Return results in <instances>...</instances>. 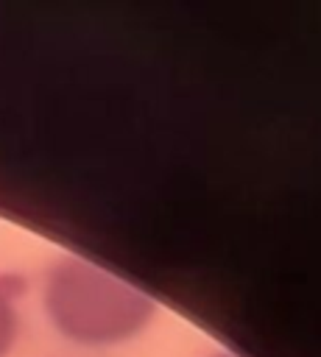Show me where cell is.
Here are the masks:
<instances>
[{"mask_svg":"<svg viewBox=\"0 0 321 357\" xmlns=\"http://www.w3.org/2000/svg\"><path fill=\"white\" fill-rule=\"evenodd\" d=\"M218 357H232V354H218Z\"/></svg>","mask_w":321,"mask_h":357,"instance_id":"3","label":"cell"},{"mask_svg":"<svg viewBox=\"0 0 321 357\" xmlns=\"http://www.w3.org/2000/svg\"><path fill=\"white\" fill-rule=\"evenodd\" d=\"M20 293H22V279L11 273H0V357L11 351L20 335V312H17Z\"/></svg>","mask_w":321,"mask_h":357,"instance_id":"2","label":"cell"},{"mask_svg":"<svg viewBox=\"0 0 321 357\" xmlns=\"http://www.w3.org/2000/svg\"><path fill=\"white\" fill-rule=\"evenodd\" d=\"M42 301L56 332L84 346L123 343L154 318V301L140 287L81 257L50 265Z\"/></svg>","mask_w":321,"mask_h":357,"instance_id":"1","label":"cell"}]
</instances>
